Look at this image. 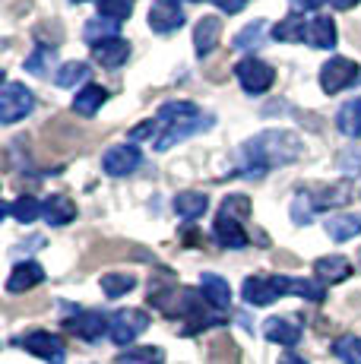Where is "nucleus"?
<instances>
[{
	"label": "nucleus",
	"instance_id": "nucleus-1",
	"mask_svg": "<svg viewBox=\"0 0 361 364\" xmlns=\"http://www.w3.org/2000/svg\"><path fill=\"white\" fill-rule=\"evenodd\" d=\"M301 156V139L289 130H263L241 146V174L263 178L269 168L289 165Z\"/></svg>",
	"mask_w": 361,
	"mask_h": 364
},
{
	"label": "nucleus",
	"instance_id": "nucleus-2",
	"mask_svg": "<svg viewBox=\"0 0 361 364\" xmlns=\"http://www.w3.org/2000/svg\"><path fill=\"white\" fill-rule=\"evenodd\" d=\"M158 136L152 139L156 152H168L171 146L184 143L193 133H203L212 127V114H203L193 102H165L156 114Z\"/></svg>",
	"mask_w": 361,
	"mask_h": 364
},
{
	"label": "nucleus",
	"instance_id": "nucleus-3",
	"mask_svg": "<svg viewBox=\"0 0 361 364\" xmlns=\"http://www.w3.org/2000/svg\"><path fill=\"white\" fill-rule=\"evenodd\" d=\"M146 330H149V314L140 311V307H124V311L111 314L108 339L114 342V346H121V348H130Z\"/></svg>",
	"mask_w": 361,
	"mask_h": 364
},
{
	"label": "nucleus",
	"instance_id": "nucleus-4",
	"mask_svg": "<svg viewBox=\"0 0 361 364\" xmlns=\"http://www.w3.org/2000/svg\"><path fill=\"white\" fill-rule=\"evenodd\" d=\"M241 295L251 307H269L276 298L289 295V276H247Z\"/></svg>",
	"mask_w": 361,
	"mask_h": 364
},
{
	"label": "nucleus",
	"instance_id": "nucleus-5",
	"mask_svg": "<svg viewBox=\"0 0 361 364\" xmlns=\"http://www.w3.org/2000/svg\"><path fill=\"white\" fill-rule=\"evenodd\" d=\"M16 346H23L29 355L48 361V364H67V348L60 342V336L48 333V330H29L26 336H19Z\"/></svg>",
	"mask_w": 361,
	"mask_h": 364
},
{
	"label": "nucleus",
	"instance_id": "nucleus-6",
	"mask_svg": "<svg viewBox=\"0 0 361 364\" xmlns=\"http://www.w3.org/2000/svg\"><path fill=\"white\" fill-rule=\"evenodd\" d=\"M32 108H36V95L23 82H4V89H0V121L16 124L26 114H32Z\"/></svg>",
	"mask_w": 361,
	"mask_h": 364
},
{
	"label": "nucleus",
	"instance_id": "nucleus-7",
	"mask_svg": "<svg viewBox=\"0 0 361 364\" xmlns=\"http://www.w3.org/2000/svg\"><path fill=\"white\" fill-rule=\"evenodd\" d=\"M358 64L355 60H349V58H333V60H326V64L320 67V89L326 95H336V92H343V89H349L352 82H358Z\"/></svg>",
	"mask_w": 361,
	"mask_h": 364
},
{
	"label": "nucleus",
	"instance_id": "nucleus-8",
	"mask_svg": "<svg viewBox=\"0 0 361 364\" xmlns=\"http://www.w3.org/2000/svg\"><path fill=\"white\" fill-rule=\"evenodd\" d=\"M235 76H238V82L244 86V92H251V95L266 92V89L276 82V70L269 67V64H263L260 58L238 60V67H235Z\"/></svg>",
	"mask_w": 361,
	"mask_h": 364
},
{
	"label": "nucleus",
	"instance_id": "nucleus-9",
	"mask_svg": "<svg viewBox=\"0 0 361 364\" xmlns=\"http://www.w3.org/2000/svg\"><path fill=\"white\" fill-rule=\"evenodd\" d=\"M212 237L228 250H241V247H247V241H251L247 232H244V225L235 219V213H232L228 203H222V213L216 215V222H212Z\"/></svg>",
	"mask_w": 361,
	"mask_h": 364
},
{
	"label": "nucleus",
	"instance_id": "nucleus-10",
	"mask_svg": "<svg viewBox=\"0 0 361 364\" xmlns=\"http://www.w3.org/2000/svg\"><path fill=\"white\" fill-rule=\"evenodd\" d=\"M64 326L76 336V339L99 342L102 336L111 330V317H105L102 311H76L73 317H67V320H64Z\"/></svg>",
	"mask_w": 361,
	"mask_h": 364
},
{
	"label": "nucleus",
	"instance_id": "nucleus-11",
	"mask_svg": "<svg viewBox=\"0 0 361 364\" xmlns=\"http://www.w3.org/2000/svg\"><path fill=\"white\" fill-rule=\"evenodd\" d=\"M102 168L111 178H127L140 168V149L134 143H121V146H111V149L102 156Z\"/></svg>",
	"mask_w": 361,
	"mask_h": 364
},
{
	"label": "nucleus",
	"instance_id": "nucleus-12",
	"mask_svg": "<svg viewBox=\"0 0 361 364\" xmlns=\"http://www.w3.org/2000/svg\"><path fill=\"white\" fill-rule=\"evenodd\" d=\"M184 26V6L178 0H156L149 10V29L158 35H171Z\"/></svg>",
	"mask_w": 361,
	"mask_h": 364
},
{
	"label": "nucleus",
	"instance_id": "nucleus-13",
	"mask_svg": "<svg viewBox=\"0 0 361 364\" xmlns=\"http://www.w3.org/2000/svg\"><path fill=\"white\" fill-rule=\"evenodd\" d=\"M41 282H45V269H41L36 260H26V263L13 266L10 279H6V291H10V295H23V291L36 289Z\"/></svg>",
	"mask_w": 361,
	"mask_h": 364
},
{
	"label": "nucleus",
	"instance_id": "nucleus-14",
	"mask_svg": "<svg viewBox=\"0 0 361 364\" xmlns=\"http://www.w3.org/2000/svg\"><path fill=\"white\" fill-rule=\"evenodd\" d=\"M92 58L99 60V64L105 67V70H117V67L127 64V58H130V41H124L121 35H117V38H108V41H102V45L92 48Z\"/></svg>",
	"mask_w": 361,
	"mask_h": 364
},
{
	"label": "nucleus",
	"instance_id": "nucleus-15",
	"mask_svg": "<svg viewBox=\"0 0 361 364\" xmlns=\"http://www.w3.org/2000/svg\"><path fill=\"white\" fill-rule=\"evenodd\" d=\"M263 336H266L269 342H276V346L291 348L301 342V326L291 323L289 317H269L266 323H263Z\"/></svg>",
	"mask_w": 361,
	"mask_h": 364
},
{
	"label": "nucleus",
	"instance_id": "nucleus-16",
	"mask_svg": "<svg viewBox=\"0 0 361 364\" xmlns=\"http://www.w3.org/2000/svg\"><path fill=\"white\" fill-rule=\"evenodd\" d=\"M200 291H203L206 304H212L216 311H225V307L232 304V289H228V282L219 272H203V276H200Z\"/></svg>",
	"mask_w": 361,
	"mask_h": 364
},
{
	"label": "nucleus",
	"instance_id": "nucleus-17",
	"mask_svg": "<svg viewBox=\"0 0 361 364\" xmlns=\"http://www.w3.org/2000/svg\"><path fill=\"white\" fill-rule=\"evenodd\" d=\"M314 272L323 285H336V282H345V279L352 276V263L339 254H330V257H320V260L314 263Z\"/></svg>",
	"mask_w": 361,
	"mask_h": 364
},
{
	"label": "nucleus",
	"instance_id": "nucleus-18",
	"mask_svg": "<svg viewBox=\"0 0 361 364\" xmlns=\"http://www.w3.org/2000/svg\"><path fill=\"white\" fill-rule=\"evenodd\" d=\"M219 35H222V19L219 16H203L193 29V45H197V54L206 58L212 48L219 45Z\"/></svg>",
	"mask_w": 361,
	"mask_h": 364
},
{
	"label": "nucleus",
	"instance_id": "nucleus-19",
	"mask_svg": "<svg viewBox=\"0 0 361 364\" xmlns=\"http://www.w3.org/2000/svg\"><path fill=\"white\" fill-rule=\"evenodd\" d=\"M308 29H311V23H304L301 13H289L286 19H279L273 26V38L286 41V45H298V41L308 38Z\"/></svg>",
	"mask_w": 361,
	"mask_h": 364
},
{
	"label": "nucleus",
	"instance_id": "nucleus-20",
	"mask_svg": "<svg viewBox=\"0 0 361 364\" xmlns=\"http://www.w3.org/2000/svg\"><path fill=\"white\" fill-rule=\"evenodd\" d=\"M76 219V203L70 197H64V193H54V197L45 200V222L48 225H70Z\"/></svg>",
	"mask_w": 361,
	"mask_h": 364
},
{
	"label": "nucleus",
	"instance_id": "nucleus-21",
	"mask_svg": "<svg viewBox=\"0 0 361 364\" xmlns=\"http://www.w3.org/2000/svg\"><path fill=\"white\" fill-rule=\"evenodd\" d=\"M326 235L333 237V241H352L355 235H361V215L355 213H339V215H330L326 219Z\"/></svg>",
	"mask_w": 361,
	"mask_h": 364
},
{
	"label": "nucleus",
	"instance_id": "nucleus-22",
	"mask_svg": "<svg viewBox=\"0 0 361 364\" xmlns=\"http://www.w3.org/2000/svg\"><path fill=\"white\" fill-rule=\"evenodd\" d=\"M171 206H175V213L180 215V219L193 222V219H200V215L210 209V197L200 193V191H184V193H178Z\"/></svg>",
	"mask_w": 361,
	"mask_h": 364
},
{
	"label": "nucleus",
	"instance_id": "nucleus-23",
	"mask_svg": "<svg viewBox=\"0 0 361 364\" xmlns=\"http://www.w3.org/2000/svg\"><path fill=\"white\" fill-rule=\"evenodd\" d=\"M105 102H108V92H105V89L95 86V82H89V86H82L80 92H76L73 111H76V114H82V117H92Z\"/></svg>",
	"mask_w": 361,
	"mask_h": 364
},
{
	"label": "nucleus",
	"instance_id": "nucleus-24",
	"mask_svg": "<svg viewBox=\"0 0 361 364\" xmlns=\"http://www.w3.org/2000/svg\"><path fill=\"white\" fill-rule=\"evenodd\" d=\"M308 41H311V48H320V51L336 48V23L330 16H314L308 29Z\"/></svg>",
	"mask_w": 361,
	"mask_h": 364
},
{
	"label": "nucleus",
	"instance_id": "nucleus-25",
	"mask_svg": "<svg viewBox=\"0 0 361 364\" xmlns=\"http://www.w3.org/2000/svg\"><path fill=\"white\" fill-rule=\"evenodd\" d=\"M336 127L345 136H361V95H355L352 102H345L343 108L336 111Z\"/></svg>",
	"mask_w": 361,
	"mask_h": 364
},
{
	"label": "nucleus",
	"instance_id": "nucleus-26",
	"mask_svg": "<svg viewBox=\"0 0 361 364\" xmlns=\"http://www.w3.org/2000/svg\"><path fill=\"white\" fill-rule=\"evenodd\" d=\"M289 295H298L304 301H311V304H320L326 298V285L320 279H295L289 276Z\"/></svg>",
	"mask_w": 361,
	"mask_h": 364
},
{
	"label": "nucleus",
	"instance_id": "nucleus-27",
	"mask_svg": "<svg viewBox=\"0 0 361 364\" xmlns=\"http://www.w3.org/2000/svg\"><path fill=\"white\" fill-rule=\"evenodd\" d=\"M117 364H165V352L158 346H134L117 355Z\"/></svg>",
	"mask_w": 361,
	"mask_h": 364
},
{
	"label": "nucleus",
	"instance_id": "nucleus-28",
	"mask_svg": "<svg viewBox=\"0 0 361 364\" xmlns=\"http://www.w3.org/2000/svg\"><path fill=\"white\" fill-rule=\"evenodd\" d=\"M320 197H308L314 209H336V206H345L352 200V191L345 184H333V187H320Z\"/></svg>",
	"mask_w": 361,
	"mask_h": 364
},
{
	"label": "nucleus",
	"instance_id": "nucleus-29",
	"mask_svg": "<svg viewBox=\"0 0 361 364\" xmlns=\"http://www.w3.org/2000/svg\"><path fill=\"white\" fill-rule=\"evenodd\" d=\"M134 289H136L134 272H105V276H102V291H105L108 298H124Z\"/></svg>",
	"mask_w": 361,
	"mask_h": 364
},
{
	"label": "nucleus",
	"instance_id": "nucleus-30",
	"mask_svg": "<svg viewBox=\"0 0 361 364\" xmlns=\"http://www.w3.org/2000/svg\"><path fill=\"white\" fill-rule=\"evenodd\" d=\"M58 67V51H54L51 45H38L36 51L26 58V70H29L32 76H45L48 70Z\"/></svg>",
	"mask_w": 361,
	"mask_h": 364
},
{
	"label": "nucleus",
	"instance_id": "nucleus-31",
	"mask_svg": "<svg viewBox=\"0 0 361 364\" xmlns=\"http://www.w3.org/2000/svg\"><path fill=\"white\" fill-rule=\"evenodd\" d=\"M6 215H13L16 222H36L38 215H45V203L36 197H19L16 203H6Z\"/></svg>",
	"mask_w": 361,
	"mask_h": 364
},
{
	"label": "nucleus",
	"instance_id": "nucleus-32",
	"mask_svg": "<svg viewBox=\"0 0 361 364\" xmlns=\"http://www.w3.org/2000/svg\"><path fill=\"white\" fill-rule=\"evenodd\" d=\"M333 355L343 364H361V336H339L333 342Z\"/></svg>",
	"mask_w": 361,
	"mask_h": 364
},
{
	"label": "nucleus",
	"instance_id": "nucleus-33",
	"mask_svg": "<svg viewBox=\"0 0 361 364\" xmlns=\"http://www.w3.org/2000/svg\"><path fill=\"white\" fill-rule=\"evenodd\" d=\"M82 38L92 48L108 38H117V23H111V19H92V23H86V29H82Z\"/></svg>",
	"mask_w": 361,
	"mask_h": 364
},
{
	"label": "nucleus",
	"instance_id": "nucleus-34",
	"mask_svg": "<svg viewBox=\"0 0 361 364\" xmlns=\"http://www.w3.org/2000/svg\"><path fill=\"white\" fill-rule=\"evenodd\" d=\"M134 13V0H99V16L121 26Z\"/></svg>",
	"mask_w": 361,
	"mask_h": 364
},
{
	"label": "nucleus",
	"instance_id": "nucleus-35",
	"mask_svg": "<svg viewBox=\"0 0 361 364\" xmlns=\"http://www.w3.org/2000/svg\"><path fill=\"white\" fill-rule=\"evenodd\" d=\"M89 76V64H82V60H70V64H64L58 70V76H54V82L64 89H73L76 82H82Z\"/></svg>",
	"mask_w": 361,
	"mask_h": 364
},
{
	"label": "nucleus",
	"instance_id": "nucleus-36",
	"mask_svg": "<svg viewBox=\"0 0 361 364\" xmlns=\"http://www.w3.org/2000/svg\"><path fill=\"white\" fill-rule=\"evenodd\" d=\"M263 29H266V23H263V19H254L251 26H244V29H241L238 35H235V41H232V45H235V48H241V51H244V48L260 45Z\"/></svg>",
	"mask_w": 361,
	"mask_h": 364
},
{
	"label": "nucleus",
	"instance_id": "nucleus-37",
	"mask_svg": "<svg viewBox=\"0 0 361 364\" xmlns=\"http://www.w3.org/2000/svg\"><path fill=\"white\" fill-rule=\"evenodd\" d=\"M343 174L345 178H358L361 174V149L358 152L352 149V152H345L343 156Z\"/></svg>",
	"mask_w": 361,
	"mask_h": 364
},
{
	"label": "nucleus",
	"instance_id": "nucleus-38",
	"mask_svg": "<svg viewBox=\"0 0 361 364\" xmlns=\"http://www.w3.org/2000/svg\"><path fill=\"white\" fill-rule=\"evenodd\" d=\"M212 4H216L222 13H241L247 0H212Z\"/></svg>",
	"mask_w": 361,
	"mask_h": 364
},
{
	"label": "nucleus",
	"instance_id": "nucleus-39",
	"mask_svg": "<svg viewBox=\"0 0 361 364\" xmlns=\"http://www.w3.org/2000/svg\"><path fill=\"white\" fill-rule=\"evenodd\" d=\"M295 6H301V10H320L326 0H291Z\"/></svg>",
	"mask_w": 361,
	"mask_h": 364
},
{
	"label": "nucleus",
	"instance_id": "nucleus-40",
	"mask_svg": "<svg viewBox=\"0 0 361 364\" xmlns=\"http://www.w3.org/2000/svg\"><path fill=\"white\" fill-rule=\"evenodd\" d=\"M330 4L336 6V10H352V6L361 4V0H330Z\"/></svg>",
	"mask_w": 361,
	"mask_h": 364
},
{
	"label": "nucleus",
	"instance_id": "nucleus-41",
	"mask_svg": "<svg viewBox=\"0 0 361 364\" xmlns=\"http://www.w3.org/2000/svg\"><path fill=\"white\" fill-rule=\"evenodd\" d=\"M279 364H308V361H304L301 355H291L289 352V355H282V358H279Z\"/></svg>",
	"mask_w": 361,
	"mask_h": 364
},
{
	"label": "nucleus",
	"instance_id": "nucleus-42",
	"mask_svg": "<svg viewBox=\"0 0 361 364\" xmlns=\"http://www.w3.org/2000/svg\"><path fill=\"white\" fill-rule=\"evenodd\" d=\"M73 4H82V0H73Z\"/></svg>",
	"mask_w": 361,
	"mask_h": 364
},
{
	"label": "nucleus",
	"instance_id": "nucleus-43",
	"mask_svg": "<svg viewBox=\"0 0 361 364\" xmlns=\"http://www.w3.org/2000/svg\"><path fill=\"white\" fill-rule=\"evenodd\" d=\"M358 260H361V254H358Z\"/></svg>",
	"mask_w": 361,
	"mask_h": 364
}]
</instances>
